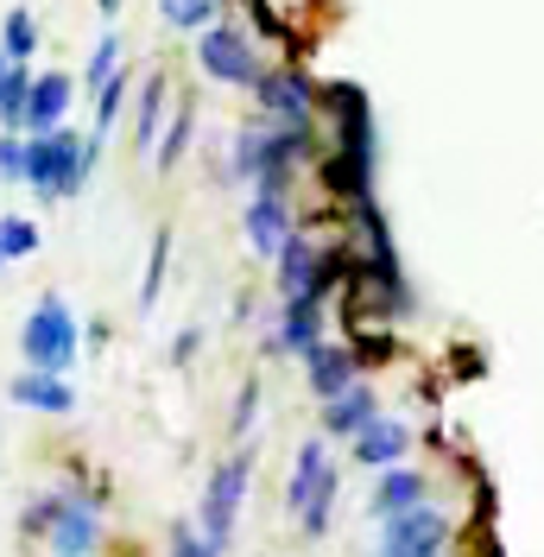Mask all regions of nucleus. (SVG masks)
<instances>
[{"label": "nucleus", "instance_id": "1", "mask_svg": "<svg viewBox=\"0 0 544 557\" xmlns=\"http://www.w3.org/2000/svg\"><path fill=\"white\" fill-rule=\"evenodd\" d=\"M285 513L305 525V539H323L330 520H336V462L323 450V437H305L298 444L292 482H285Z\"/></svg>", "mask_w": 544, "mask_h": 557}, {"label": "nucleus", "instance_id": "2", "mask_svg": "<svg viewBox=\"0 0 544 557\" xmlns=\"http://www.w3.org/2000/svg\"><path fill=\"white\" fill-rule=\"evenodd\" d=\"M96 152H102V139H83V134H70V127L38 134L33 152H26V184H33L38 197H70V190H83Z\"/></svg>", "mask_w": 544, "mask_h": 557}, {"label": "nucleus", "instance_id": "3", "mask_svg": "<svg viewBox=\"0 0 544 557\" xmlns=\"http://www.w3.org/2000/svg\"><path fill=\"white\" fill-rule=\"evenodd\" d=\"M76 348H83V330H76V311H70L58 292H45L26 317V330H20V355H26V368L38 374H70L76 368Z\"/></svg>", "mask_w": 544, "mask_h": 557}, {"label": "nucleus", "instance_id": "4", "mask_svg": "<svg viewBox=\"0 0 544 557\" xmlns=\"http://www.w3.org/2000/svg\"><path fill=\"white\" fill-rule=\"evenodd\" d=\"M247 482H254V456H247V450H235L222 469H215V475H209V487H203V520H197V525H203L215 545H228V539H235Z\"/></svg>", "mask_w": 544, "mask_h": 557}, {"label": "nucleus", "instance_id": "5", "mask_svg": "<svg viewBox=\"0 0 544 557\" xmlns=\"http://www.w3.org/2000/svg\"><path fill=\"white\" fill-rule=\"evenodd\" d=\"M443 539H449V520L437 507H411V513L380 520V557H443Z\"/></svg>", "mask_w": 544, "mask_h": 557}, {"label": "nucleus", "instance_id": "6", "mask_svg": "<svg viewBox=\"0 0 544 557\" xmlns=\"http://www.w3.org/2000/svg\"><path fill=\"white\" fill-rule=\"evenodd\" d=\"M197 64H203L215 83H235V89H254V83H260V64H254L247 38L228 33V26H209V33L197 38Z\"/></svg>", "mask_w": 544, "mask_h": 557}, {"label": "nucleus", "instance_id": "7", "mask_svg": "<svg viewBox=\"0 0 544 557\" xmlns=\"http://www.w3.org/2000/svg\"><path fill=\"white\" fill-rule=\"evenodd\" d=\"M96 532H102V513L89 500H70V494H51V557H89L96 552Z\"/></svg>", "mask_w": 544, "mask_h": 557}, {"label": "nucleus", "instance_id": "8", "mask_svg": "<svg viewBox=\"0 0 544 557\" xmlns=\"http://www.w3.org/2000/svg\"><path fill=\"white\" fill-rule=\"evenodd\" d=\"M292 152H298V134H240L235 165H240V177H254L260 190H279Z\"/></svg>", "mask_w": 544, "mask_h": 557}, {"label": "nucleus", "instance_id": "9", "mask_svg": "<svg viewBox=\"0 0 544 557\" xmlns=\"http://www.w3.org/2000/svg\"><path fill=\"white\" fill-rule=\"evenodd\" d=\"M7 399H13V406H26V412H51V418L76 412V393H70V381H64V374H38V368H26V374H13V386H7Z\"/></svg>", "mask_w": 544, "mask_h": 557}, {"label": "nucleus", "instance_id": "10", "mask_svg": "<svg viewBox=\"0 0 544 557\" xmlns=\"http://www.w3.org/2000/svg\"><path fill=\"white\" fill-rule=\"evenodd\" d=\"M406 424H399V418H374V424H368V431H361V437H355V462H361V469H374V475H386V469H399V462H406Z\"/></svg>", "mask_w": 544, "mask_h": 557}, {"label": "nucleus", "instance_id": "11", "mask_svg": "<svg viewBox=\"0 0 544 557\" xmlns=\"http://www.w3.org/2000/svg\"><path fill=\"white\" fill-rule=\"evenodd\" d=\"M305 381H310V393L330 406V399H342V393L355 386V355H348V348H330V343L310 348L305 355Z\"/></svg>", "mask_w": 544, "mask_h": 557}, {"label": "nucleus", "instance_id": "12", "mask_svg": "<svg viewBox=\"0 0 544 557\" xmlns=\"http://www.w3.org/2000/svg\"><path fill=\"white\" fill-rule=\"evenodd\" d=\"M279 292H285V298H317V292H323V260H317V247L298 242V235L279 253Z\"/></svg>", "mask_w": 544, "mask_h": 557}, {"label": "nucleus", "instance_id": "13", "mask_svg": "<svg viewBox=\"0 0 544 557\" xmlns=\"http://www.w3.org/2000/svg\"><path fill=\"white\" fill-rule=\"evenodd\" d=\"M247 242H254V253H285V242H292V222H285L279 190H260V197L247 203Z\"/></svg>", "mask_w": 544, "mask_h": 557}, {"label": "nucleus", "instance_id": "14", "mask_svg": "<svg viewBox=\"0 0 544 557\" xmlns=\"http://www.w3.org/2000/svg\"><path fill=\"white\" fill-rule=\"evenodd\" d=\"M70 96H76V83L70 76H38L33 83V102H26V127H38V134H58L64 127V114H70Z\"/></svg>", "mask_w": 544, "mask_h": 557}, {"label": "nucleus", "instance_id": "15", "mask_svg": "<svg viewBox=\"0 0 544 557\" xmlns=\"http://www.w3.org/2000/svg\"><path fill=\"white\" fill-rule=\"evenodd\" d=\"M279 348H285V355H310V348H323V305H317V298H285Z\"/></svg>", "mask_w": 544, "mask_h": 557}, {"label": "nucleus", "instance_id": "16", "mask_svg": "<svg viewBox=\"0 0 544 557\" xmlns=\"http://www.w3.org/2000/svg\"><path fill=\"white\" fill-rule=\"evenodd\" d=\"M368 507H374V520H393V513H411V507H424V475H418V469H406V462H399V469H386Z\"/></svg>", "mask_w": 544, "mask_h": 557}, {"label": "nucleus", "instance_id": "17", "mask_svg": "<svg viewBox=\"0 0 544 557\" xmlns=\"http://www.w3.org/2000/svg\"><path fill=\"white\" fill-rule=\"evenodd\" d=\"M374 418H380V406H374V393H368L361 381L348 386L342 399H330V406H323V424H330L336 437H348V444H355V437H361V431H368Z\"/></svg>", "mask_w": 544, "mask_h": 557}, {"label": "nucleus", "instance_id": "18", "mask_svg": "<svg viewBox=\"0 0 544 557\" xmlns=\"http://www.w3.org/2000/svg\"><path fill=\"white\" fill-rule=\"evenodd\" d=\"M260 108L298 127V121L310 114V89L298 83V76H267V83H260Z\"/></svg>", "mask_w": 544, "mask_h": 557}, {"label": "nucleus", "instance_id": "19", "mask_svg": "<svg viewBox=\"0 0 544 557\" xmlns=\"http://www.w3.org/2000/svg\"><path fill=\"white\" fill-rule=\"evenodd\" d=\"M26 102H33V76L0 51V127H20L26 121Z\"/></svg>", "mask_w": 544, "mask_h": 557}, {"label": "nucleus", "instance_id": "20", "mask_svg": "<svg viewBox=\"0 0 544 557\" xmlns=\"http://www.w3.org/2000/svg\"><path fill=\"white\" fill-rule=\"evenodd\" d=\"M159 121H165V83L152 76V83L139 89V127H134L146 152H152V139H165V134H159Z\"/></svg>", "mask_w": 544, "mask_h": 557}, {"label": "nucleus", "instance_id": "21", "mask_svg": "<svg viewBox=\"0 0 544 557\" xmlns=\"http://www.w3.org/2000/svg\"><path fill=\"white\" fill-rule=\"evenodd\" d=\"M33 45H38V20L26 13V7H13V13H7V26H0V51H7L13 64H20V58H26Z\"/></svg>", "mask_w": 544, "mask_h": 557}, {"label": "nucleus", "instance_id": "22", "mask_svg": "<svg viewBox=\"0 0 544 557\" xmlns=\"http://www.w3.org/2000/svg\"><path fill=\"white\" fill-rule=\"evenodd\" d=\"M165 260H171V235L159 228V235H152V260H146V278H139V311H152V305H159V285H165Z\"/></svg>", "mask_w": 544, "mask_h": 557}, {"label": "nucleus", "instance_id": "23", "mask_svg": "<svg viewBox=\"0 0 544 557\" xmlns=\"http://www.w3.org/2000/svg\"><path fill=\"white\" fill-rule=\"evenodd\" d=\"M171 557H222V545H215L197 520H177L171 525Z\"/></svg>", "mask_w": 544, "mask_h": 557}, {"label": "nucleus", "instance_id": "24", "mask_svg": "<svg viewBox=\"0 0 544 557\" xmlns=\"http://www.w3.org/2000/svg\"><path fill=\"white\" fill-rule=\"evenodd\" d=\"M0 242H7V260H33L38 253V228L26 215H0Z\"/></svg>", "mask_w": 544, "mask_h": 557}, {"label": "nucleus", "instance_id": "25", "mask_svg": "<svg viewBox=\"0 0 544 557\" xmlns=\"http://www.w3.org/2000/svg\"><path fill=\"white\" fill-rule=\"evenodd\" d=\"M165 7L171 26H184V33H209V13H215V0H159Z\"/></svg>", "mask_w": 544, "mask_h": 557}, {"label": "nucleus", "instance_id": "26", "mask_svg": "<svg viewBox=\"0 0 544 557\" xmlns=\"http://www.w3.org/2000/svg\"><path fill=\"white\" fill-rule=\"evenodd\" d=\"M114 76H121V38H102V45H96V58H89V89L102 96Z\"/></svg>", "mask_w": 544, "mask_h": 557}, {"label": "nucleus", "instance_id": "27", "mask_svg": "<svg viewBox=\"0 0 544 557\" xmlns=\"http://www.w3.org/2000/svg\"><path fill=\"white\" fill-rule=\"evenodd\" d=\"M184 146H190V114L177 108V121L165 127V139H159V172H171L177 159H184Z\"/></svg>", "mask_w": 544, "mask_h": 557}, {"label": "nucleus", "instance_id": "28", "mask_svg": "<svg viewBox=\"0 0 544 557\" xmlns=\"http://www.w3.org/2000/svg\"><path fill=\"white\" fill-rule=\"evenodd\" d=\"M26 152H33V139L0 134V177H26Z\"/></svg>", "mask_w": 544, "mask_h": 557}, {"label": "nucleus", "instance_id": "29", "mask_svg": "<svg viewBox=\"0 0 544 557\" xmlns=\"http://www.w3.org/2000/svg\"><path fill=\"white\" fill-rule=\"evenodd\" d=\"M254 418H260V381L240 386V406H235V437H247L254 431Z\"/></svg>", "mask_w": 544, "mask_h": 557}, {"label": "nucleus", "instance_id": "30", "mask_svg": "<svg viewBox=\"0 0 544 557\" xmlns=\"http://www.w3.org/2000/svg\"><path fill=\"white\" fill-rule=\"evenodd\" d=\"M114 7H121V0H102V13H114Z\"/></svg>", "mask_w": 544, "mask_h": 557}, {"label": "nucleus", "instance_id": "31", "mask_svg": "<svg viewBox=\"0 0 544 557\" xmlns=\"http://www.w3.org/2000/svg\"><path fill=\"white\" fill-rule=\"evenodd\" d=\"M0 267H7V242H0Z\"/></svg>", "mask_w": 544, "mask_h": 557}]
</instances>
